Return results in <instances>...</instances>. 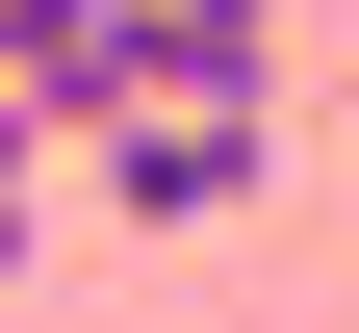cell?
Segmentation results:
<instances>
[{
    "instance_id": "obj_3",
    "label": "cell",
    "mask_w": 359,
    "mask_h": 333,
    "mask_svg": "<svg viewBox=\"0 0 359 333\" xmlns=\"http://www.w3.org/2000/svg\"><path fill=\"white\" fill-rule=\"evenodd\" d=\"M0 26H26V128H77V154L154 103V77H128V0H0Z\"/></svg>"
},
{
    "instance_id": "obj_2",
    "label": "cell",
    "mask_w": 359,
    "mask_h": 333,
    "mask_svg": "<svg viewBox=\"0 0 359 333\" xmlns=\"http://www.w3.org/2000/svg\"><path fill=\"white\" fill-rule=\"evenodd\" d=\"M128 77L154 103H283V0H128Z\"/></svg>"
},
{
    "instance_id": "obj_1",
    "label": "cell",
    "mask_w": 359,
    "mask_h": 333,
    "mask_svg": "<svg viewBox=\"0 0 359 333\" xmlns=\"http://www.w3.org/2000/svg\"><path fill=\"white\" fill-rule=\"evenodd\" d=\"M257 154H283L257 103H128V128H103V205H128V231H205V205H257Z\"/></svg>"
}]
</instances>
